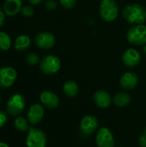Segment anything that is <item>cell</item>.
Segmentation results:
<instances>
[{
    "label": "cell",
    "instance_id": "obj_28",
    "mask_svg": "<svg viewBox=\"0 0 146 147\" xmlns=\"http://www.w3.org/2000/svg\"><path fill=\"white\" fill-rule=\"evenodd\" d=\"M4 22H5V15H4V12L0 9V28L4 24Z\"/></svg>",
    "mask_w": 146,
    "mask_h": 147
},
{
    "label": "cell",
    "instance_id": "obj_6",
    "mask_svg": "<svg viewBox=\"0 0 146 147\" xmlns=\"http://www.w3.org/2000/svg\"><path fill=\"white\" fill-rule=\"evenodd\" d=\"M61 67L60 59L54 55H46L40 61V69L46 75L57 73Z\"/></svg>",
    "mask_w": 146,
    "mask_h": 147
},
{
    "label": "cell",
    "instance_id": "obj_18",
    "mask_svg": "<svg viewBox=\"0 0 146 147\" xmlns=\"http://www.w3.org/2000/svg\"><path fill=\"white\" fill-rule=\"evenodd\" d=\"M31 44V40L28 35L22 34L16 37L15 40V48L18 51H25L27 50Z\"/></svg>",
    "mask_w": 146,
    "mask_h": 147
},
{
    "label": "cell",
    "instance_id": "obj_32",
    "mask_svg": "<svg viewBox=\"0 0 146 147\" xmlns=\"http://www.w3.org/2000/svg\"><path fill=\"white\" fill-rule=\"evenodd\" d=\"M144 134L146 135V127H145V131H144Z\"/></svg>",
    "mask_w": 146,
    "mask_h": 147
},
{
    "label": "cell",
    "instance_id": "obj_22",
    "mask_svg": "<svg viewBox=\"0 0 146 147\" xmlns=\"http://www.w3.org/2000/svg\"><path fill=\"white\" fill-rule=\"evenodd\" d=\"M26 61L28 65H35L40 62V59L39 56L34 53H30L27 55L26 57Z\"/></svg>",
    "mask_w": 146,
    "mask_h": 147
},
{
    "label": "cell",
    "instance_id": "obj_27",
    "mask_svg": "<svg viewBox=\"0 0 146 147\" xmlns=\"http://www.w3.org/2000/svg\"><path fill=\"white\" fill-rule=\"evenodd\" d=\"M139 144L141 147H146V135L145 134H143L139 136Z\"/></svg>",
    "mask_w": 146,
    "mask_h": 147
},
{
    "label": "cell",
    "instance_id": "obj_9",
    "mask_svg": "<svg viewBox=\"0 0 146 147\" xmlns=\"http://www.w3.org/2000/svg\"><path fill=\"white\" fill-rule=\"evenodd\" d=\"M98 119L94 115H85L83 117L80 122V130L81 133L85 135L89 136L94 134L98 128Z\"/></svg>",
    "mask_w": 146,
    "mask_h": 147
},
{
    "label": "cell",
    "instance_id": "obj_16",
    "mask_svg": "<svg viewBox=\"0 0 146 147\" xmlns=\"http://www.w3.org/2000/svg\"><path fill=\"white\" fill-rule=\"evenodd\" d=\"M22 8V0H5L3 3V11L9 16H15Z\"/></svg>",
    "mask_w": 146,
    "mask_h": 147
},
{
    "label": "cell",
    "instance_id": "obj_26",
    "mask_svg": "<svg viewBox=\"0 0 146 147\" xmlns=\"http://www.w3.org/2000/svg\"><path fill=\"white\" fill-rule=\"evenodd\" d=\"M8 121V116L7 114L2 110H0V128L3 127Z\"/></svg>",
    "mask_w": 146,
    "mask_h": 147
},
{
    "label": "cell",
    "instance_id": "obj_5",
    "mask_svg": "<svg viewBox=\"0 0 146 147\" xmlns=\"http://www.w3.org/2000/svg\"><path fill=\"white\" fill-rule=\"evenodd\" d=\"M127 40L135 46H144L146 44V26L138 24L129 28L126 33Z\"/></svg>",
    "mask_w": 146,
    "mask_h": 147
},
{
    "label": "cell",
    "instance_id": "obj_21",
    "mask_svg": "<svg viewBox=\"0 0 146 147\" xmlns=\"http://www.w3.org/2000/svg\"><path fill=\"white\" fill-rule=\"evenodd\" d=\"M11 47V38L9 35L3 31H0V50L7 51Z\"/></svg>",
    "mask_w": 146,
    "mask_h": 147
},
{
    "label": "cell",
    "instance_id": "obj_23",
    "mask_svg": "<svg viewBox=\"0 0 146 147\" xmlns=\"http://www.w3.org/2000/svg\"><path fill=\"white\" fill-rule=\"evenodd\" d=\"M22 15L24 16H27V17H30L34 15V8L31 7L30 5H25V6H22V9H21Z\"/></svg>",
    "mask_w": 146,
    "mask_h": 147
},
{
    "label": "cell",
    "instance_id": "obj_7",
    "mask_svg": "<svg viewBox=\"0 0 146 147\" xmlns=\"http://www.w3.org/2000/svg\"><path fill=\"white\" fill-rule=\"evenodd\" d=\"M17 77L15 68L4 66L0 68V89H8L11 87Z\"/></svg>",
    "mask_w": 146,
    "mask_h": 147
},
{
    "label": "cell",
    "instance_id": "obj_4",
    "mask_svg": "<svg viewBox=\"0 0 146 147\" xmlns=\"http://www.w3.org/2000/svg\"><path fill=\"white\" fill-rule=\"evenodd\" d=\"M26 100L21 94H14L9 97L6 104L7 113L12 116L20 115L25 109Z\"/></svg>",
    "mask_w": 146,
    "mask_h": 147
},
{
    "label": "cell",
    "instance_id": "obj_33",
    "mask_svg": "<svg viewBox=\"0 0 146 147\" xmlns=\"http://www.w3.org/2000/svg\"><path fill=\"white\" fill-rule=\"evenodd\" d=\"M0 102H1V98H0Z\"/></svg>",
    "mask_w": 146,
    "mask_h": 147
},
{
    "label": "cell",
    "instance_id": "obj_14",
    "mask_svg": "<svg viewBox=\"0 0 146 147\" xmlns=\"http://www.w3.org/2000/svg\"><path fill=\"white\" fill-rule=\"evenodd\" d=\"M139 83V77L133 71H127L124 73L120 80V86L126 90H133Z\"/></svg>",
    "mask_w": 146,
    "mask_h": 147
},
{
    "label": "cell",
    "instance_id": "obj_19",
    "mask_svg": "<svg viewBox=\"0 0 146 147\" xmlns=\"http://www.w3.org/2000/svg\"><path fill=\"white\" fill-rule=\"evenodd\" d=\"M131 102V96L129 94L125 92L117 93L114 97V102L118 107H126Z\"/></svg>",
    "mask_w": 146,
    "mask_h": 147
},
{
    "label": "cell",
    "instance_id": "obj_1",
    "mask_svg": "<svg viewBox=\"0 0 146 147\" xmlns=\"http://www.w3.org/2000/svg\"><path fill=\"white\" fill-rule=\"evenodd\" d=\"M122 16L131 24H143L146 21V8L139 3H131L125 7Z\"/></svg>",
    "mask_w": 146,
    "mask_h": 147
},
{
    "label": "cell",
    "instance_id": "obj_31",
    "mask_svg": "<svg viewBox=\"0 0 146 147\" xmlns=\"http://www.w3.org/2000/svg\"><path fill=\"white\" fill-rule=\"evenodd\" d=\"M144 53L146 54V44L145 45V47H144Z\"/></svg>",
    "mask_w": 146,
    "mask_h": 147
},
{
    "label": "cell",
    "instance_id": "obj_8",
    "mask_svg": "<svg viewBox=\"0 0 146 147\" xmlns=\"http://www.w3.org/2000/svg\"><path fill=\"white\" fill-rule=\"evenodd\" d=\"M96 143L97 147H114V138L112 132L108 127H101L97 130L96 135Z\"/></svg>",
    "mask_w": 146,
    "mask_h": 147
},
{
    "label": "cell",
    "instance_id": "obj_13",
    "mask_svg": "<svg viewBox=\"0 0 146 147\" xmlns=\"http://www.w3.org/2000/svg\"><path fill=\"white\" fill-rule=\"evenodd\" d=\"M40 100L45 107L51 109H56L59 103V96L54 92L49 90H45L41 92L40 95Z\"/></svg>",
    "mask_w": 146,
    "mask_h": 147
},
{
    "label": "cell",
    "instance_id": "obj_10",
    "mask_svg": "<svg viewBox=\"0 0 146 147\" xmlns=\"http://www.w3.org/2000/svg\"><path fill=\"white\" fill-rule=\"evenodd\" d=\"M35 45L40 49H50L56 43L55 36L49 32H41L34 37Z\"/></svg>",
    "mask_w": 146,
    "mask_h": 147
},
{
    "label": "cell",
    "instance_id": "obj_15",
    "mask_svg": "<svg viewBox=\"0 0 146 147\" xmlns=\"http://www.w3.org/2000/svg\"><path fill=\"white\" fill-rule=\"evenodd\" d=\"M93 99L96 105L101 109H108L112 103V98L109 93L102 90L96 91Z\"/></svg>",
    "mask_w": 146,
    "mask_h": 147
},
{
    "label": "cell",
    "instance_id": "obj_17",
    "mask_svg": "<svg viewBox=\"0 0 146 147\" xmlns=\"http://www.w3.org/2000/svg\"><path fill=\"white\" fill-rule=\"evenodd\" d=\"M63 90L65 94L69 97H75L78 94V85L72 80H68L64 84Z\"/></svg>",
    "mask_w": 146,
    "mask_h": 147
},
{
    "label": "cell",
    "instance_id": "obj_3",
    "mask_svg": "<svg viewBox=\"0 0 146 147\" xmlns=\"http://www.w3.org/2000/svg\"><path fill=\"white\" fill-rule=\"evenodd\" d=\"M46 135L42 130L36 127L29 128L26 137L27 147H46Z\"/></svg>",
    "mask_w": 146,
    "mask_h": 147
},
{
    "label": "cell",
    "instance_id": "obj_29",
    "mask_svg": "<svg viewBox=\"0 0 146 147\" xmlns=\"http://www.w3.org/2000/svg\"><path fill=\"white\" fill-rule=\"evenodd\" d=\"M28 1L33 5H37V4H40L43 2V0H28Z\"/></svg>",
    "mask_w": 146,
    "mask_h": 147
},
{
    "label": "cell",
    "instance_id": "obj_11",
    "mask_svg": "<svg viewBox=\"0 0 146 147\" xmlns=\"http://www.w3.org/2000/svg\"><path fill=\"white\" fill-rule=\"evenodd\" d=\"M122 62L128 67H136L141 61V55L134 48L126 49L122 54Z\"/></svg>",
    "mask_w": 146,
    "mask_h": 147
},
{
    "label": "cell",
    "instance_id": "obj_24",
    "mask_svg": "<svg viewBox=\"0 0 146 147\" xmlns=\"http://www.w3.org/2000/svg\"><path fill=\"white\" fill-rule=\"evenodd\" d=\"M59 2L65 9H72L77 3V0H59Z\"/></svg>",
    "mask_w": 146,
    "mask_h": 147
},
{
    "label": "cell",
    "instance_id": "obj_25",
    "mask_svg": "<svg viewBox=\"0 0 146 147\" xmlns=\"http://www.w3.org/2000/svg\"><path fill=\"white\" fill-rule=\"evenodd\" d=\"M45 6H46V9L53 10L57 8V3L54 0H47L45 3Z\"/></svg>",
    "mask_w": 146,
    "mask_h": 147
},
{
    "label": "cell",
    "instance_id": "obj_12",
    "mask_svg": "<svg viewBox=\"0 0 146 147\" xmlns=\"http://www.w3.org/2000/svg\"><path fill=\"white\" fill-rule=\"evenodd\" d=\"M44 108L42 105L35 103L30 106L28 114H27V119L28 122L32 125H36L40 123L43 117H44Z\"/></svg>",
    "mask_w": 146,
    "mask_h": 147
},
{
    "label": "cell",
    "instance_id": "obj_30",
    "mask_svg": "<svg viewBox=\"0 0 146 147\" xmlns=\"http://www.w3.org/2000/svg\"><path fill=\"white\" fill-rule=\"evenodd\" d=\"M0 147H9L6 143L4 142H0Z\"/></svg>",
    "mask_w": 146,
    "mask_h": 147
},
{
    "label": "cell",
    "instance_id": "obj_20",
    "mask_svg": "<svg viewBox=\"0 0 146 147\" xmlns=\"http://www.w3.org/2000/svg\"><path fill=\"white\" fill-rule=\"evenodd\" d=\"M28 123L29 122H28V119H25L22 116H18L15 118V120L14 121V126L16 130L25 133V132H28V130L30 128Z\"/></svg>",
    "mask_w": 146,
    "mask_h": 147
},
{
    "label": "cell",
    "instance_id": "obj_2",
    "mask_svg": "<svg viewBox=\"0 0 146 147\" xmlns=\"http://www.w3.org/2000/svg\"><path fill=\"white\" fill-rule=\"evenodd\" d=\"M99 13L102 20L107 22H111L118 16V3L115 2V0H102L100 3Z\"/></svg>",
    "mask_w": 146,
    "mask_h": 147
}]
</instances>
